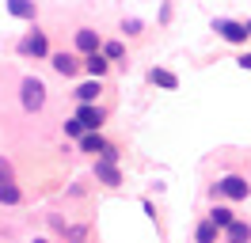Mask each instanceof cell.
<instances>
[{
	"label": "cell",
	"mask_w": 251,
	"mask_h": 243,
	"mask_svg": "<svg viewBox=\"0 0 251 243\" xmlns=\"http://www.w3.org/2000/svg\"><path fill=\"white\" fill-rule=\"evenodd\" d=\"M69 240H73V243H84V240H88V232H84V228H69Z\"/></svg>",
	"instance_id": "21"
},
{
	"label": "cell",
	"mask_w": 251,
	"mask_h": 243,
	"mask_svg": "<svg viewBox=\"0 0 251 243\" xmlns=\"http://www.w3.org/2000/svg\"><path fill=\"white\" fill-rule=\"evenodd\" d=\"M19 53H23V57H46V53H50L46 30H31V34H23V42H19Z\"/></svg>",
	"instance_id": "3"
},
{
	"label": "cell",
	"mask_w": 251,
	"mask_h": 243,
	"mask_svg": "<svg viewBox=\"0 0 251 243\" xmlns=\"http://www.w3.org/2000/svg\"><path fill=\"white\" fill-rule=\"evenodd\" d=\"M209 220H213V224H217L221 232H225V228L232 224L236 217H232V209H228V205H213V209H209Z\"/></svg>",
	"instance_id": "16"
},
{
	"label": "cell",
	"mask_w": 251,
	"mask_h": 243,
	"mask_svg": "<svg viewBox=\"0 0 251 243\" xmlns=\"http://www.w3.org/2000/svg\"><path fill=\"white\" fill-rule=\"evenodd\" d=\"M103 148H107V141L99 137V129H88V133L80 137V152H92L95 156V152H103Z\"/></svg>",
	"instance_id": "13"
},
{
	"label": "cell",
	"mask_w": 251,
	"mask_h": 243,
	"mask_svg": "<svg viewBox=\"0 0 251 243\" xmlns=\"http://www.w3.org/2000/svg\"><path fill=\"white\" fill-rule=\"evenodd\" d=\"M217 236H221V228L213 220H202V224L194 228V243H217Z\"/></svg>",
	"instance_id": "15"
},
{
	"label": "cell",
	"mask_w": 251,
	"mask_h": 243,
	"mask_svg": "<svg viewBox=\"0 0 251 243\" xmlns=\"http://www.w3.org/2000/svg\"><path fill=\"white\" fill-rule=\"evenodd\" d=\"M34 243H50V240H34Z\"/></svg>",
	"instance_id": "25"
},
{
	"label": "cell",
	"mask_w": 251,
	"mask_h": 243,
	"mask_svg": "<svg viewBox=\"0 0 251 243\" xmlns=\"http://www.w3.org/2000/svg\"><path fill=\"white\" fill-rule=\"evenodd\" d=\"M213 30H217L225 42H236V46L251 38V34H248V23H236V19H217V23H213Z\"/></svg>",
	"instance_id": "4"
},
{
	"label": "cell",
	"mask_w": 251,
	"mask_h": 243,
	"mask_svg": "<svg viewBox=\"0 0 251 243\" xmlns=\"http://www.w3.org/2000/svg\"><path fill=\"white\" fill-rule=\"evenodd\" d=\"M95 179L103 182V186H118V182H122V171H118V164H110V160H103V156H99V160H95Z\"/></svg>",
	"instance_id": "6"
},
{
	"label": "cell",
	"mask_w": 251,
	"mask_h": 243,
	"mask_svg": "<svg viewBox=\"0 0 251 243\" xmlns=\"http://www.w3.org/2000/svg\"><path fill=\"white\" fill-rule=\"evenodd\" d=\"M0 182H16V171H12L8 160H0Z\"/></svg>",
	"instance_id": "20"
},
{
	"label": "cell",
	"mask_w": 251,
	"mask_h": 243,
	"mask_svg": "<svg viewBox=\"0 0 251 243\" xmlns=\"http://www.w3.org/2000/svg\"><path fill=\"white\" fill-rule=\"evenodd\" d=\"M248 34H251V19H248Z\"/></svg>",
	"instance_id": "24"
},
{
	"label": "cell",
	"mask_w": 251,
	"mask_h": 243,
	"mask_svg": "<svg viewBox=\"0 0 251 243\" xmlns=\"http://www.w3.org/2000/svg\"><path fill=\"white\" fill-rule=\"evenodd\" d=\"M99 46H103V42H99V34H95V30H88V27L76 30V49L84 53V57H88V53H95Z\"/></svg>",
	"instance_id": "9"
},
{
	"label": "cell",
	"mask_w": 251,
	"mask_h": 243,
	"mask_svg": "<svg viewBox=\"0 0 251 243\" xmlns=\"http://www.w3.org/2000/svg\"><path fill=\"white\" fill-rule=\"evenodd\" d=\"M65 133H69V137H84L88 129H84V125H80L76 118H69V122H65Z\"/></svg>",
	"instance_id": "19"
},
{
	"label": "cell",
	"mask_w": 251,
	"mask_h": 243,
	"mask_svg": "<svg viewBox=\"0 0 251 243\" xmlns=\"http://www.w3.org/2000/svg\"><path fill=\"white\" fill-rule=\"evenodd\" d=\"M99 53H103L107 61H122L126 57V46L122 42H103V46H99Z\"/></svg>",
	"instance_id": "18"
},
{
	"label": "cell",
	"mask_w": 251,
	"mask_h": 243,
	"mask_svg": "<svg viewBox=\"0 0 251 243\" xmlns=\"http://www.w3.org/2000/svg\"><path fill=\"white\" fill-rule=\"evenodd\" d=\"M107 69H110V61L103 57L99 49H95V53H88V57H84V73H88V76H95V80H103V76H107Z\"/></svg>",
	"instance_id": "8"
},
{
	"label": "cell",
	"mask_w": 251,
	"mask_h": 243,
	"mask_svg": "<svg viewBox=\"0 0 251 243\" xmlns=\"http://www.w3.org/2000/svg\"><path fill=\"white\" fill-rule=\"evenodd\" d=\"M99 91H103V84L92 76V80H84V84L76 88V99H80V103H95V99H99Z\"/></svg>",
	"instance_id": "12"
},
{
	"label": "cell",
	"mask_w": 251,
	"mask_h": 243,
	"mask_svg": "<svg viewBox=\"0 0 251 243\" xmlns=\"http://www.w3.org/2000/svg\"><path fill=\"white\" fill-rule=\"evenodd\" d=\"M50 65H53V73H57V76H76L80 69H84V61H76V53H53Z\"/></svg>",
	"instance_id": "7"
},
{
	"label": "cell",
	"mask_w": 251,
	"mask_h": 243,
	"mask_svg": "<svg viewBox=\"0 0 251 243\" xmlns=\"http://www.w3.org/2000/svg\"><path fill=\"white\" fill-rule=\"evenodd\" d=\"M225 240H228V243H251V224L232 220V224L225 228Z\"/></svg>",
	"instance_id": "10"
},
{
	"label": "cell",
	"mask_w": 251,
	"mask_h": 243,
	"mask_svg": "<svg viewBox=\"0 0 251 243\" xmlns=\"http://www.w3.org/2000/svg\"><path fill=\"white\" fill-rule=\"evenodd\" d=\"M149 80H152L156 88H164V91H175V88H179V76L168 73V69H152V73H149Z\"/></svg>",
	"instance_id": "11"
},
{
	"label": "cell",
	"mask_w": 251,
	"mask_h": 243,
	"mask_svg": "<svg viewBox=\"0 0 251 243\" xmlns=\"http://www.w3.org/2000/svg\"><path fill=\"white\" fill-rule=\"evenodd\" d=\"M8 12L16 15V19H34L38 8H34V0H8Z\"/></svg>",
	"instance_id": "14"
},
{
	"label": "cell",
	"mask_w": 251,
	"mask_h": 243,
	"mask_svg": "<svg viewBox=\"0 0 251 243\" xmlns=\"http://www.w3.org/2000/svg\"><path fill=\"white\" fill-rule=\"evenodd\" d=\"M240 69H251V53H244V57H240Z\"/></svg>",
	"instance_id": "23"
},
{
	"label": "cell",
	"mask_w": 251,
	"mask_h": 243,
	"mask_svg": "<svg viewBox=\"0 0 251 243\" xmlns=\"http://www.w3.org/2000/svg\"><path fill=\"white\" fill-rule=\"evenodd\" d=\"M248 194H251V182L244 175H225L213 186V197H228V201H240V197H248Z\"/></svg>",
	"instance_id": "2"
},
{
	"label": "cell",
	"mask_w": 251,
	"mask_h": 243,
	"mask_svg": "<svg viewBox=\"0 0 251 243\" xmlns=\"http://www.w3.org/2000/svg\"><path fill=\"white\" fill-rule=\"evenodd\" d=\"M19 186L16 182H0V205H19Z\"/></svg>",
	"instance_id": "17"
},
{
	"label": "cell",
	"mask_w": 251,
	"mask_h": 243,
	"mask_svg": "<svg viewBox=\"0 0 251 243\" xmlns=\"http://www.w3.org/2000/svg\"><path fill=\"white\" fill-rule=\"evenodd\" d=\"M122 30H126V34H141V23H137V19H129V23H122Z\"/></svg>",
	"instance_id": "22"
},
{
	"label": "cell",
	"mask_w": 251,
	"mask_h": 243,
	"mask_svg": "<svg viewBox=\"0 0 251 243\" xmlns=\"http://www.w3.org/2000/svg\"><path fill=\"white\" fill-rule=\"evenodd\" d=\"M19 103L27 114H38L42 106H46V84L38 80V76H23V84H19Z\"/></svg>",
	"instance_id": "1"
},
{
	"label": "cell",
	"mask_w": 251,
	"mask_h": 243,
	"mask_svg": "<svg viewBox=\"0 0 251 243\" xmlns=\"http://www.w3.org/2000/svg\"><path fill=\"white\" fill-rule=\"evenodd\" d=\"M76 122L84 125V129H99V125L107 122V110H103V106H95V103H80L76 106Z\"/></svg>",
	"instance_id": "5"
}]
</instances>
